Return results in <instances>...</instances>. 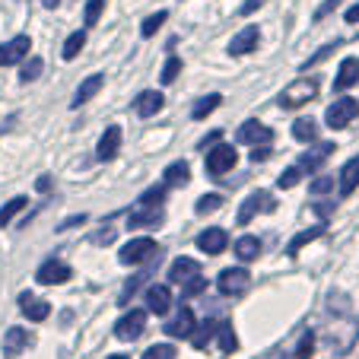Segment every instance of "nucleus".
Masks as SVG:
<instances>
[{"label":"nucleus","instance_id":"f257e3e1","mask_svg":"<svg viewBox=\"0 0 359 359\" xmlns=\"http://www.w3.org/2000/svg\"><path fill=\"white\" fill-rule=\"evenodd\" d=\"M318 80L315 76H299V80H292L290 86L280 93V105L283 109H302V105H309V102L318 95Z\"/></svg>","mask_w":359,"mask_h":359},{"label":"nucleus","instance_id":"f03ea898","mask_svg":"<svg viewBox=\"0 0 359 359\" xmlns=\"http://www.w3.org/2000/svg\"><path fill=\"white\" fill-rule=\"evenodd\" d=\"M236 163H238V153L232 143H213V147L207 149V156H203V169L217 178L236 169Z\"/></svg>","mask_w":359,"mask_h":359},{"label":"nucleus","instance_id":"7ed1b4c3","mask_svg":"<svg viewBox=\"0 0 359 359\" xmlns=\"http://www.w3.org/2000/svg\"><path fill=\"white\" fill-rule=\"evenodd\" d=\"M356 118H359V102L350 99V95H344V99L331 102V105H327V111H325V124H327L331 130L346 128V124H353Z\"/></svg>","mask_w":359,"mask_h":359},{"label":"nucleus","instance_id":"20e7f679","mask_svg":"<svg viewBox=\"0 0 359 359\" xmlns=\"http://www.w3.org/2000/svg\"><path fill=\"white\" fill-rule=\"evenodd\" d=\"M143 331H147V312H143V309H130V312H124L121 318L115 321V337L124 340V344L137 340Z\"/></svg>","mask_w":359,"mask_h":359},{"label":"nucleus","instance_id":"39448f33","mask_svg":"<svg viewBox=\"0 0 359 359\" xmlns=\"http://www.w3.org/2000/svg\"><path fill=\"white\" fill-rule=\"evenodd\" d=\"M156 251H159V248H156V242H153L149 236H143V238H130V242L121 248L118 261H121V264H128V267H134V264H143L147 258H153Z\"/></svg>","mask_w":359,"mask_h":359},{"label":"nucleus","instance_id":"423d86ee","mask_svg":"<svg viewBox=\"0 0 359 359\" xmlns=\"http://www.w3.org/2000/svg\"><path fill=\"white\" fill-rule=\"evenodd\" d=\"M334 149H337V147H334V140H321V143H315L312 149H305L296 165L302 169V175H305V172H318L321 165L334 156Z\"/></svg>","mask_w":359,"mask_h":359},{"label":"nucleus","instance_id":"0eeeda50","mask_svg":"<svg viewBox=\"0 0 359 359\" xmlns=\"http://www.w3.org/2000/svg\"><path fill=\"white\" fill-rule=\"evenodd\" d=\"M248 283H251V273L245 267H226L217 277V286L223 296H238V292L248 290Z\"/></svg>","mask_w":359,"mask_h":359},{"label":"nucleus","instance_id":"6e6552de","mask_svg":"<svg viewBox=\"0 0 359 359\" xmlns=\"http://www.w3.org/2000/svg\"><path fill=\"white\" fill-rule=\"evenodd\" d=\"M74 277V271H70V264H64L61 258H48L45 264L35 271V280L45 286H57V283H67V280Z\"/></svg>","mask_w":359,"mask_h":359},{"label":"nucleus","instance_id":"1a4fd4ad","mask_svg":"<svg viewBox=\"0 0 359 359\" xmlns=\"http://www.w3.org/2000/svg\"><path fill=\"white\" fill-rule=\"evenodd\" d=\"M29 51H32V41H29V35H16V39H10L7 45H0V67H13V64H22L29 57Z\"/></svg>","mask_w":359,"mask_h":359},{"label":"nucleus","instance_id":"9d476101","mask_svg":"<svg viewBox=\"0 0 359 359\" xmlns=\"http://www.w3.org/2000/svg\"><path fill=\"white\" fill-rule=\"evenodd\" d=\"M273 207H277V203H273V197L267 194V191H255V194L245 197L242 210H238V226H248L251 219H255V213H258V210H267V213H271Z\"/></svg>","mask_w":359,"mask_h":359},{"label":"nucleus","instance_id":"9b49d317","mask_svg":"<svg viewBox=\"0 0 359 359\" xmlns=\"http://www.w3.org/2000/svg\"><path fill=\"white\" fill-rule=\"evenodd\" d=\"M258 41H261L258 26H245V29H238V32L232 35V41H229V55H232V57L251 55V51L258 48Z\"/></svg>","mask_w":359,"mask_h":359},{"label":"nucleus","instance_id":"f8f14e48","mask_svg":"<svg viewBox=\"0 0 359 359\" xmlns=\"http://www.w3.org/2000/svg\"><path fill=\"white\" fill-rule=\"evenodd\" d=\"M197 248H201L203 255H223V251L229 248V236H226V229H219V226H210V229H203L201 236H197Z\"/></svg>","mask_w":359,"mask_h":359},{"label":"nucleus","instance_id":"ddd939ff","mask_svg":"<svg viewBox=\"0 0 359 359\" xmlns=\"http://www.w3.org/2000/svg\"><path fill=\"white\" fill-rule=\"evenodd\" d=\"M118 149H121V128L111 124V128H105V134L99 137V143H95V156L105 163V159L118 156Z\"/></svg>","mask_w":359,"mask_h":359},{"label":"nucleus","instance_id":"4468645a","mask_svg":"<svg viewBox=\"0 0 359 359\" xmlns=\"http://www.w3.org/2000/svg\"><path fill=\"white\" fill-rule=\"evenodd\" d=\"M163 105H165V95L156 93V89H147V93H140L134 99V111L140 118H153L156 111H163Z\"/></svg>","mask_w":359,"mask_h":359},{"label":"nucleus","instance_id":"2eb2a0df","mask_svg":"<svg viewBox=\"0 0 359 359\" xmlns=\"http://www.w3.org/2000/svg\"><path fill=\"white\" fill-rule=\"evenodd\" d=\"M165 334H169V337H175V340H184V337H191V334H194V312H191V309H178V315L175 318L169 321V325H165Z\"/></svg>","mask_w":359,"mask_h":359},{"label":"nucleus","instance_id":"dca6fc26","mask_svg":"<svg viewBox=\"0 0 359 359\" xmlns=\"http://www.w3.org/2000/svg\"><path fill=\"white\" fill-rule=\"evenodd\" d=\"M163 223V210L159 207H143L137 203L134 210L128 213V229H143V226H156Z\"/></svg>","mask_w":359,"mask_h":359},{"label":"nucleus","instance_id":"f3484780","mask_svg":"<svg viewBox=\"0 0 359 359\" xmlns=\"http://www.w3.org/2000/svg\"><path fill=\"white\" fill-rule=\"evenodd\" d=\"M147 309L153 315H165L172 309V290L169 286H163V283H153L147 290Z\"/></svg>","mask_w":359,"mask_h":359},{"label":"nucleus","instance_id":"a211bd4d","mask_svg":"<svg viewBox=\"0 0 359 359\" xmlns=\"http://www.w3.org/2000/svg\"><path fill=\"white\" fill-rule=\"evenodd\" d=\"M238 140H242V143H251V147H261V143H271L273 134H271V130H267L261 121L248 118V121L238 128Z\"/></svg>","mask_w":359,"mask_h":359},{"label":"nucleus","instance_id":"6ab92c4d","mask_svg":"<svg viewBox=\"0 0 359 359\" xmlns=\"http://www.w3.org/2000/svg\"><path fill=\"white\" fill-rule=\"evenodd\" d=\"M26 346H32V337H29V331H22V327H10L7 334H4V356L7 359H16Z\"/></svg>","mask_w":359,"mask_h":359},{"label":"nucleus","instance_id":"aec40b11","mask_svg":"<svg viewBox=\"0 0 359 359\" xmlns=\"http://www.w3.org/2000/svg\"><path fill=\"white\" fill-rule=\"evenodd\" d=\"M20 309L29 321H45L48 315H51V305H48L45 299H35L32 292H20Z\"/></svg>","mask_w":359,"mask_h":359},{"label":"nucleus","instance_id":"412c9836","mask_svg":"<svg viewBox=\"0 0 359 359\" xmlns=\"http://www.w3.org/2000/svg\"><path fill=\"white\" fill-rule=\"evenodd\" d=\"M102 83H105V76H102V74L86 76V80H83L80 86H76L74 102H70V109H80V105H86L89 99H95V95H99V89H102Z\"/></svg>","mask_w":359,"mask_h":359},{"label":"nucleus","instance_id":"4be33fe9","mask_svg":"<svg viewBox=\"0 0 359 359\" xmlns=\"http://www.w3.org/2000/svg\"><path fill=\"white\" fill-rule=\"evenodd\" d=\"M356 83H359V61H356V57H346V61L340 64V70H337L334 89H337V93H344V89L356 86Z\"/></svg>","mask_w":359,"mask_h":359},{"label":"nucleus","instance_id":"5701e85b","mask_svg":"<svg viewBox=\"0 0 359 359\" xmlns=\"http://www.w3.org/2000/svg\"><path fill=\"white\" fill-rule=\"evenodd\" d=\"M194 273H201V264H197L194 258H178L175 264L169 267V283H184V280H191Z\"/></svg>","mask_w":359,"mask_h":359},{"label":"nucleus","instance_id":"b1692460","mask_svg":"<svg viewBox=\"0 0 359 359\" xmlns=\"http://www.w3.org/2000/svg\"><path fill=\"white\" fill-rule=\"evenodd\" d=\"M356 188H359V156H353L350 163L340 169V194L350 197Z\"/></svg>","mask_w":359,"mask_h":359},{"label":"nucleus","instance_id":"393cba45","mask_svg":"<svg viewBox=\"0 0 359 359\" xmlns=\"http://www.w3.org/2000/svg\"><path fill=\"white\" fill-rule=\"evenodd\" d=\"M163 182L169 184V188H182V184H188L191 182V165L188 163H172V165H165V172H163Z\"/></svg>","mask_w":359,"mask_h":359},{"label":"nucleus","instance_id":"a878e982","mask_svg":"<svg viewBox=\"0 0 359 359\" xmlns=\"http://www.w3.org/2000/svg\"><path fill=\"white\" fill-rule=\"evenodd\" d=\"M321 236H325V223H318V226H312V229L299 232V236L290 242V248H286V255H290V258H296V255L305 248V245H309V242H315V238H321Z\"/></svg>","mask_w":359,"mask_h":359},{"label":"nucleus","instance_id":"bb28decb","mask_svg":"<svg viewBox=\"0 0 359 359\" xmlns=\"http://www.w3.org/2000/svg\"><path fill=\"white\" fill-rule=\"evenodd\" d=\"M292 137H296L299 143H315L318 140V124H315L312 118H296V121H292Z\"/></svg>","mask_w":359,"mask_h":359},{"label":"nucleus","instance_id":"cd10ccee","mask_svg":"<svg viewBox=\"0 0 359 359\" xmlns=\"http://www.w3.org/2000/svg\"><path fill=\"white\" fill-rule=\"evenodd\" d=\"M219 105H223V95H219V93L203 95V99H197L194 109H191V118H194V121H203V118L210 115V111H217Z\"/></svg>","mask_w":359,"mask_h":359},{"label":"nucleus","instance_id":"c85d7f7f","mask_svg":"<svg viewBox=\"0 0 359 359\" xmlns=\"http://www.w3.org/2000/svg\"><path fill=\"white\" fill-rule=\"evenodd\" d=\"M236 255L245 261V264H251V261H258V255H261V242L255 236H242L236 242Z\"/></svg>","mask_w":359,"mask_h":359},{"label":"nucleus","instance_id":"c756f323","mask_svg":"<svg viewBox=\"0 0 359 359\" xmlns=\"http://www.w3.org/2000/svg\"><path fill=\"white\" fill-rule=\"evenodd\" d=\"M217 337H219V350L223 353L238 350V337H236V331H232V321H217Z\"/></svg>","mask_w":359,"mask_h":359},{"label":"nucleus","instance_id":"7c9ffc66","mask_svg":"<svg viewBox=\"0 0 359 359\" xmlns=\"http://www.w3.org/2000/svg\"><path fill=\"white\" fill-rule=\"evenodd\" d=\"M213 334H217V321L207 318L201 327H194V334H191V344H194L197 350H203V346H207V344L213 340Z\"/></svg>","mask_w":359,"mask_h":359},{"label":"nucleus","instance_id":"2f4dec72","mask_svg":"<svg viewBox=\"0 0 359 359\" xmlns=\"http://www.w3.org/2000/svg\"><path fill=\"white\" fill-rule=\"evenodd\" d=\"M26 197H13V201H7V203H4V207H0V229H4V226H10V223H13V217H16V213H20V210H26Z\"/></svg>","mask_w":359,"mask_h":359},{"label":"nucleus","instance_id":"473e14b6","mask_svg":"<svg viewBox=\"0 0 359 359\" xmlns=\"http://www.w3.org/2000/svg\"><path fill=\"white\" fill-rule=\"evenodd\" d=\"M165 194H169V184H165V182L163 184H153V188L143 191L137 203H143V207H159V203L165 201Z\"/></svg>","mask_w":359,"mask_h":359},{"label":"nucleus","instance_id":"72a5a7b5","mask_svg":"<svg viewBox=\"0 0 359 359\" xmlns=\"http://www.w3.org/2000/svg\"><path fill=\"white\" fill-rule=\"evenodd\" d=\"M83 48H86V29H80V32H74L67 41H64V61H74V57L80 55Z\"/></svg>","mask_w":359,"mask_h":359},{"label":"nucleus","instance_id":"f704fd0d","mask_svg":"<svg viewBox=\"0 0 359 359\" xmlns=\"http://www.w3.org/2000/svg\"><path fill=\"white\" fill-rule=\"evenodd\" d=\"M178 74H182V57L169 55L165 57V64H163V74H159V83H163V86H172Z\"/></svg>","mask_w":359,"mask_h":359},{"label":"nucleus","instance_id":"c9c22d12","mask_svg":"<svg viewBox=\"0 0 359 359\" xmlns=\"http://www.w3.org/2000/svg\"><path fill=\"white\" fill-rule=\"evenodd\" d=\"M165 20H169V10H159V13L147 16V20H143V26H140V35H143V39H153V35H156V29L165 26Z\"/></svg>","mask_w":359,"mask_h":359},{"label":"nucleus","instance_id":"e433bc0d","mask_svg":"<svg viewBox=\"0 0 359 359\" xmlns=\"http://www.w3.org/2000/svg\"><path fill=\"white\" fill-rule=\"evenodd\" d=\"M41 70H45V61H41V57H26V61H22V67H20V80L22 83L39 80Z\"/></svg>","mask_w":359,"mask_h":359},{"label":"nucleus","instance_id":"4c0bfd02","mask_svg":"<svg viewBox=\"0 0 359 359\" xmlns=\"http://www.w3.org/2000/svg\"><path fill=\"white\" fill-rule=\"evenodd\" d=\"M105 4H109V0H86V13H83V26L93 29L95 22H99L102 10H105Z\"/></svg>","mask_w":359,"mask_h":359},{"label":"nucleus","instance_id":"58836bf2","mask_svg":"<svg viewBox=\"0 0 359 359\" xmlns=\"http://www.w3.org/2000/svg\"><path fill=\"white\" fill-rule=\"evenodd\" d=\"M219 207H223V197H219V194H203V197H197V203H194V210L201 213V217L219 210Z\"/></svg>","mask_w":359,"mask_h":359},{"label":"nucleus","instance_id":"ea45409f","mask_svg":"<svg viewBox=\"0 0 359 359\" xmlns=\"http://www.w3.org/2000/svg\"><path fill=\"white\" fill-rule=\"evenodd\" d=\"M312 350H315V334H312V331H305L302 337H299L296 356H292V359H309V356H312Z\"/></svg>","mask_w":359,"mask_h":359},{"label":"nucleus","instance_id":"a19ab883","mask_svg":"<svg viewBox=\"0 0 359 359\" xmlns=\"http://www.w3.org/2000/svg\"><path fill=\"white\" fill-rule=\"evenodd\" d=\"M143 359H175V346L172 344H156L143 353Z\"/></svg>","mask_w":359,"mask_h":359},{"label":"nucleus","instance_id":"79ce46f5","mask_svg":"<svg viewBox=\"0 0 359 359\" xmlns=\"http://www.w3.org/2000/svg\"><path fill=\"white\" fill-rule=\"evenodd\" d=\"M337 48H340V41H327L325 48H318V51H315V55H312V57H309V61L302 64V70H309V67H315V64H321V61H325L327 55H331V51H337Z\"/></svg>","mask_w":359,"mask_h":359},{"label":"nucleus","instance_id":"37998d69","mask_svg":"<svg viewBox=\"0 0 359 359\" xmlns=\"http://www.w3.org/2000/svg\"><path fill=\"white\" fill-rule=\"evenodd\" d=\"M299 178H302V169H299V165H290L286 172H280L277 184L280 188H292V184H299Z\"/></svg>","mask_w":359,"mask_h":359},{"label":"nucleus","instance_id":"c03bdc74","mask_svg":"<svg viewBox=\"0 0 359 359\" xmlns=\"http://www.w3.org/2000/svg\"><path fill=\"white\" fill-rule=\"evenodd\" d=\"M207 290V280L201 277V273H194L191 280H184V290H182V296H197V292H203Z\"/></svg>","mask_w":359,"mask_h":359},{"label":"nucleus","instance_id":"a18cd8bd","mask_svg":"<svg viewBox=\"0 0 359 359\" xmlns=\"http://www.w3.org/2000/svg\"><path fill=\"white\" fill-rule=\"evenodd\" d=\"M334 188V178H327V175H321V178H315L312 184H309V191L312 194H327V191Z\"/></svg>","mask_w":359,"mask_h":359},{"label":"nucleus","instance_id":"49530a36","mask_svg":"<svg viewBox=\"0 0 359 359\" xmlns=\"http://www.w3.org/2000/svg\"><path fill=\"white\" fill-rule=\"evenodd\" d=\"M264 159H271V143H261L251 149V163H264Z\"/></svg>","mask_w":359,"mask_h":359},{"label":"nucleus","instance_id":"de8ad7c7","mask_svg":"<svg viewBox=\"0 0 359 359\" xmlns=\"http://www.w3.org/2000/svg\"><path fill=\"white\" fill-rule=\"evenodd\" d=\"M337 4H344V0H325V4H321V7L315 10V20H325V16L331 13V10L337 7Z\"/></svg>","mask_w":359,"mask_h":359},{"label":"nucleus","instance_id":"09e8293b","mask_svg":"<svg viewBox=\"0 0 359 359\" xmlns=\"http://www.w3.org/2000/svg\"><path fill=\"white\" fill-rule=\"evenodd\" d=\"M219 137H223V130H210V134L201 140V149H207V147H213V143H219Z\"/></svg>","mask_w":359,"mask_h":359},{"label":"nucleus","instance_id":"8fccbe9b","mask_svg":"<svg viewBox=\"0 0 359 359\" xmlns=\"http://www.w3.org/2000/svg\"><path fill=\"white\" fill-rule=\"evenodd\" d=\"M261 7H264V0H245V4H242V13L248 16V13H255V10H261Z\"/></svg>","mask_w":359,"mask_h":359},{"label":"nucleus","instance_id":"3c124183","mask_svg":"<svg viewBox=\"0 0 359 359\" xmlns=\"http://www.w3.org/2000/svg\"><path fill=\"white\" fill-rule=\"evenodd\" d=\"M95 242H99V245L115 242V229H102V236H95Z\"/></svg>","mask_w":359,"mask_h":359},{"label":"nucleus","instance_id":"603ef678","mask_svg":"<svg viewBox=\"0 0 359 359\" xmlns=\"http://www.w3.org/2000/svg\"><path fill=\"white\" fill-rule=\"evenodd\" d=\"M315 213H318L321 219H327L331 217V203H315Z\"/></svg>","mask_w":359,"mask_h":359},{"label":"nucleus","instance_id":"864d4df0","mask_svg":"<svg viewBox=\"0 0 359 359\" xmlns=\"http://www.w3.org/2000/svg\"><path fill=\"white\" fill-rule=\"evenodd\" d=\"M80 223H86V217H83V213H80V217H70L67 223H61V232H64V229H70V226H80Z\"/></svg>","mask_w":359,"mask_h":359},{"label":"nucleus","instance_id":"5fc2aeb1","mask_svg":"<svg viewBox=\"0 0 359 359\" xmlns=\"http://www.w3.org/2000/svg\"><path fill=\"white\" fill-rule=\"evenodd\" d=\"M35 188H39L41 194H45V191H51V178H48V175H41V178H39V184H35Z\"/></svg>","mask_w":359,"mask_h":359},{"label":"nucleus","instance_id":"6e6d98bb","mask_svg":"<svg viewBox=\"0 0 359 359\" xmlns=\"http://www.w3.org/2000/svg\"><path fill=\"white\" fill-rule=\"evenodd\" d=\"M346 22H359V4H356V7L346 10Z\"/></svg>","mask_w":359,"mask_h":359},{"label":"nucleus","instance_id":"4d7b16f0","mask_svg":"<svg viewBox=\"0 0 359 359\" xmlns=\"http://www.w3.org/2000/svg\"><path fill=\"white\" fill-rule=\"evenodd\" d=\"M41 4H45L48 10H55V7H61V0H41Z\"/></svg>","mask_w":359,"mask_h":359},{"label":"nucleus","instance_id":"13d9d810","mask_svg":"<svg viewBox=\"0 0 359 359\" xmlns=\"http://www.w3.org/2000/svg\"><path fill=\"white\" fill-rule=\"evenodd\" d=\"M109 359H128V356H121V353H115V356H109Z\"/></svg>","mask_w":359,"mask_h":359},{"label":"nucleus","instance_id":"bf43d9fd","mask_svg":"<svg viewBox=\"0 0 359 359\" xmlns=\"http://www.w3.org/2000/svg\"><path fill=\"white\" fill-rule=\"evenodd\" d=\"M267 359H280V356H267Z\"/></svg>","mask_w":359,"mask_h":359}]
</instances>
